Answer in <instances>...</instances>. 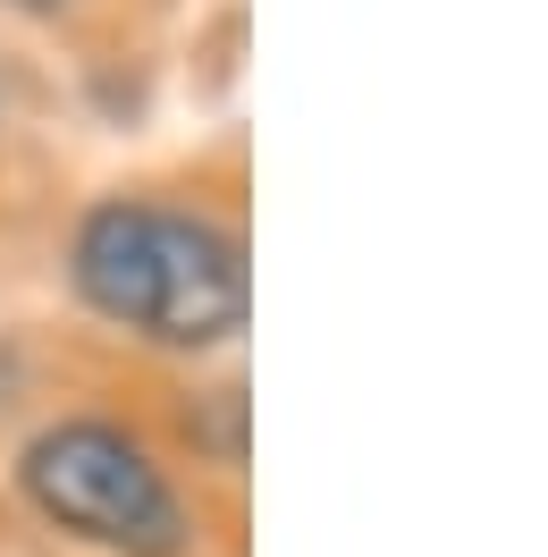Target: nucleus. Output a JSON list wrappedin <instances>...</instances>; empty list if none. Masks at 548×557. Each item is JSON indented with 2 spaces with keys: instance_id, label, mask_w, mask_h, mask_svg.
Masks as SVG:
<instances>
[{
  "instance_id": "f257e3e1",
  "label": "nucleus",
  "mask_w": 548,
  "mask_h": 557,
  "mask_svg": "<svg viewBox=\"0 0 548 557\" xmlns=\"http://www.w3.org/2000/svg\"><path fill=\"white\" fill-rule=\"evenodd\" d=\"M68 278L102 321L177 355L228 347L253 313V271H245L237 228L186 203H144V195H110L76 220Z\"/></svg>"
},
{
  "instance_id": "f03ea898",
  "label": "nucleus",
  "mask_w": 548,
  "mask_h": 557,
  "mask_svg": "<svg viewBox=\"0 0 548 557\" xmlns=\"http://www.w3.org/2000/svg\"><path fill=\"white\" fill-rule=\"evenodd\" d=\"M17 490L35 498L42 523H60L76 541L110 557H186L195 549V516L177 498L170 465L144 448L127 422L68 414L35 431L17 456Z\"/></svg>"
},
{
  "instance_id": "7ed1b4c3",
  "label": "nucleus",
  "mask_w": 548,
  "mask_h": 557,
  "mask_svg": "<svg viewBox=\"0 0 548 557\" xmlns=\"http://www.w3.org/2000/svg\"><path fill=\"white\" fill-rule=\"evenodd\" d=\"M17 9H60V0H17Z\"/></svg>"
}]
</instances>
